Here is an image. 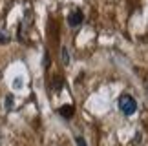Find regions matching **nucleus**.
Wrapping results in <instances>:
<instances>
[{"mask_svg":"<svg viewBox=\"0 0 148 146\" xmlns=\"http://www.w3.org/2000/svg\"><path fill=\"white\" fill-rule=\"evenodd\" d=\"M119 110L123 111L124 115H134L137 111V100H135L132 95H121L119 97Z\"/></svg>","mask_w":148,"mask_h":146,"instance_id":"f257e3e1","label":"nucleus"},{"mask_svg":"<svg viewBox=\"0 0 148 146\" xmlns=\"http://www.w3.org/2000/svg\"><path fill=\"white\" fill-rule=\"evenodd\" d=\"M82 20H84V15H82L81 9H73V11H70V15H68V24H70L71 27L81 26Z\"/></svg>","mask_w":148,"mask_h":146,"instance_id":"f03ea898","label":"nucleus"},{"mask_svg":"<svg viewBox=\"0 0 148 146\" xmlns=\"http://www.w3.org/2000/svg\"><path fill=\"white\" fill-rule=\"evenodd\" d=\"M73 113H75V108H73L71 104H64V106H60V108H59V115L64 117V119H71Z\"/></svg>","mask_w":148,"mask_h":146,"instance_id":"7ed1b4c3","label":"nucleus"},{"mask_svg":"<svg viewBox=\"0 0 148 146\" xmlns=\"http://www.w3.org/2000/svg\"><path fill=\"white\" fill-rule=\"evenodd\" d=\"M11 40V35L5 29H0V44H8Z\"/></svg>","mask_w":148,"mask_h":146,"instance_id":"20e7f679","label":"nucleus"},{"mask_svg":"<svg viewBox=\"0 0 148 146\" xmlns=\"http://www.w3.org/2000/svg\"><path fill=\"white\" fill-rule=\"evenodd\" d=\"M62 64H70V53L66 48H62Z\"/></svg>","mask_w":148,"mask_h":146,"instance_id":"39448f33","label":"nucleus"},{"mask_svg":"<svg viewBox=\"0 0 148 146\" xmlns=\"http://www.w3.org/2000/svg\"><path fill=\"white\" fill-rule=\"evenodd\" d=\"M22 84H24L22 77H16L15 81H13V88H15V89H20V88H22Z\"/></svg>","mask_w":148,"mask_h":146,"instance_id":"423d86ee","label":"nucleus"},{"mask_svg":"<svg viewBox=\"0 0 148 146\" xmlns=\"http://www.w3.org/2000/svg\"><path fill=\"white\" fill-rule=\"evenodd\" d=\"M13 108V95H8L5 97V110H11Z\"/></svg>","mask_w":148,"mask_h":146,"instance_id":"0eeeda50","label":"nucleus"},{"mask_svg":"<svg viewBox=\"0 0 148 146\" xmlns=\"http://www.w3.org/2000/svg\"><path fill=\"white\" fill-rule=\"evenodd\" d=\"M60 84H62V81H60V78H55V82H53V89H55V91H59V86H60Z\"/></svg>","mask_w":148,"mask_h":146,"instance_id":"6e6552de","label":"nucleus"},{"mask_svg":"<svg viewBox=\"0 0 148 146\" xmlns=\"http://www.w3.org/2000/svg\"><path fill=\"white\" fill-rule=\"evenodd\" d=\"M75 141H77V146H86V141H84L82 137H77Z\"/></svg>","mask_w":148,"mask_h":146,"instance_id":"1a4fd4ad","label":"nucleus"}]
</instances>
